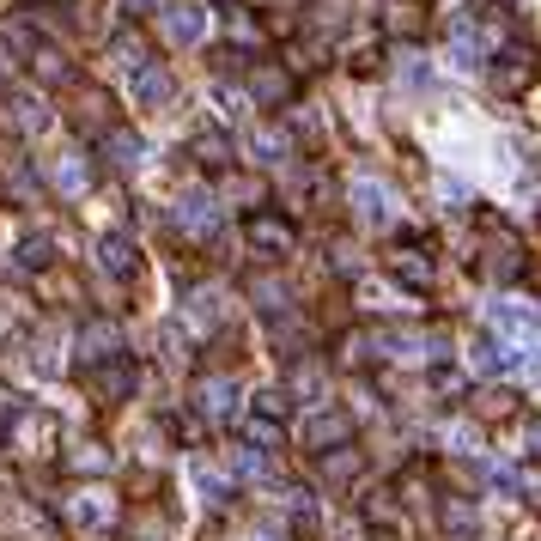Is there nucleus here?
<instances>
[{"label":"nucleus","mask_w":541,"mask_h":541,"mask_svg":"<svg viewBox=\"0 0 541 541\" xmlns=\"http://www.w3.org/2000/svg\"><path fill=\"white\" fill-rule=\"evenodd\" d=\"M134 98H140V104H165V98H171V73L152 67V61L134 67Z\"/></svg>","instance_id":"f257e3e1"},{"label":"nucleus","mask_w":541,"mask_h":541,"mask_svg":"<svg viewBox=\"0 0 541 541\" xmlns=\"http://www.w3.org/2000/svg\"><path fill=\"white\" fill-rule=\"evenodd\" d=\"M177 219H183L189 231H213V225H219V213H213L207 195H183V201H177Z\"/></svg>","instance_id":"f03ea898"},{"label":"nucleus","mask_w":541,"mask_h":541,"mask_svg":"<svg viewBox=\"0 0 541 541\" xmlns=\"http://www.w3.org/2000/svg\"><path fill=\"white\" fill-rule=\"evenodd\" d=\"M165 25H171V37H177V43H195V37H201V13H195V7H177Z\"/></svg>","instance_id":"7ed1b4c3"},{"label":"nucleus","mask_w":541,"mask_h":541,"mask_svg":"<svg viewBox=\"0 0 541 541\" xmlns=\"http://www.w3.org/2000/svg\"><path fill=\"white\" fill-rule=\"evenodd\" d=\"M250 238H256V244H280V250H286V244H292V231H286V225H274V219H250Z\"/></svg>","instance_id":"20e7f679"},{"label":"nucleus","mask_w":541,"mask_h":541,"mask_svg":"<svg viewBox=\"0 0 541 541\" xmlns=\"http://www.w3.org/2000/svg\"><path fill=\"white\" fill-rule=\"evenodd\" d=\"M104 268H110V274H128V268H134V256H128V244H122V238H110V244H104Z\"/></svg>","instance_id":"39448f33"}]
</instances>
